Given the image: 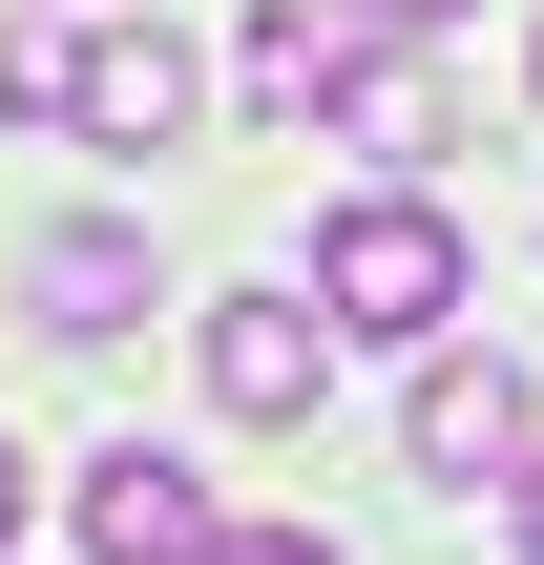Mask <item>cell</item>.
Wrapping results in <instances>:
<instances>
[{"label": "cell", "instance_id": "3", "mask_svg": "<svg viewBox=\"0 0 544 565\" xmlns=\"http://www.w3.org/2000/svg\"><path fill=\"white\" fill-rule=\"evenodd\" d=\"M398 440H419V482H524L544 461V377L524 356H419V419Z\"/></svg>", "mask_w": 544, "mask_h": 565}, {"label": "cell", "instance_id": "11", "mask_svg": "<svg viewBox=\"0 0 544 565\" xmlns=\"http://www.w3.org/2000/svg\"><path fill=\"white\" fill-rule=\"evenodd\" d=\"M356 21H461V0H356Z\"/></svg>", "mask_w": 544, "mask_h": 565}, {"label": "cell", "instance_id": "8", "mask_svg": "<svg viewBox=\"0 0 544 565\" xmlns=\"http://www.w3.org/2000/svg\"><path fill=\"white\" fill-rule=\"evenodd\" d=\"M335 63H356V21H335V0H252V42H231V84H252L273 126H314V105H335Z\"/></svg>", "mask_w": 544, "mask_h": 565}, {"label": "cell", "instance_id": "2", "mask_svg": "<svg viewBox=\"0 0 544 565\" xmlns=\"http://www.w3.org/2000/svg\"><path fill=\"white\" fill-rule=\"evenodd\" d=\"M189 105H210V63H189L168 21H84V42H63V126H84V147H189Z\"/></svg>", "mask_w": 544, "mask_h": 565}, {"label": "cell", "instance_id": "4", "mask_svg": "<svg viewBox=\"0 0 544 565\" xmlns=\"http://www.w3.org/2000/svg\"><path fill=\"white\" fill-rule=\"evenodd\" d=\"M210 524H231V503H210L168 440H105V461H84V565H210Z\"/></svg>", "mask_w": 544, "mask_h": 565}, {"label": "cell", "instance_id": "14", "mask_svg": "<svg viewBox=\"0 0 544 565\" xmlns=\"http://www.w3.org/2000/svg\"><path fill=\"white\" fill-rule=\"evenodd\" d=\"M524 84H544V42H524Z\"/></svg>", "mask_w": 544, "mask_h": 565}, {"label": "cell", "instance_id": "6", "mask_svg": "<svg viewBox=\"0 0 544 565\" xmlns=\"http://www.w3.org/2000/svg\"><path fill=\"white\" fill-rule=\"evenodd\" d=\"M335 147H377V168H440V147H461L440 63H419V42H356V63H335Z\"/></svg>", "mask_w": 544, "mask_h": 565}, {"label": "cell", "instance_id": "7", "mask_svg": "<svg viewBox=\"0 0 544 565\" xmlns=\"http://www.w3.org/2000/svg\"><path fill=\"white\" fill-rule=\"evenodd\" d=\"M21 315H42V335H126V315H147V231H42V252H21Z\"/></svg>", "mask_w": 544, "mask_h": 565}, {"label": "cell", "instance_id": "10", "mask_svg": "<svg viewBox=\"0 0 544 565\" xmlns=\"http://www.w3.org/2000/svg\"><path fill=\"white\" fill-rule=\"evenodd\" d=\"M210 565H335L314 524H210Z\"/></svg>", "mask_w": 544, "mask_h": 565}, {"label": "cell", "instance_id": "13", "mask_svg": "<svg viewBox=\"0 0 544 565\" xmlns=\"http://www.w3.org/2000/svg\"><path fill=\"white\" fill-rule=\"evenodd\" d=\"M524 565H544V461H524Z\"/></svg>", "mask_w": 544, "mask_h": 565}, {"label": "cell", "instance_id": "9", "mask_svg": "<svg viewBox=\"0 0 544 565\" xmlns=\"http://www.w3.org/2000/svg\"><path fill=\"white\" fill-rule=\"evenodd\" d=\"M63 42H84V21H0V105H21V126H63Z\"/></svg>", "mask_w": 544, "mask_h": 565}, {"label": "cell", "instance_id": "1", "mask_svg": "<svg viewBox=\"0 0 544 565\" xmlns=\"http://www.w3.org/2000/svg\"><path fill=\"white\" fill-rule=\"evenodd\" d=\"M314 315H335V335H398V356H419V335H461V231H440L419 189L335 210V231H314Z\"/></svg>", "mask_w": 544, "mask_h": 565}, {"label": "cell", "instance_id": "5", "mask_svg": "<svg viewBox=\"0 0 544 565\" xmlns=\"http://www.w3.org/2000/svg\"><path fill=\"white\" fill-rule=\"evenodd\" d=\"M314 377H335V315L314 294H210V398L231 419H314Z\"/></svg>", "mask_w": 544, "mask_h": 565}, {"label": "cell", "instance_id": "12", "mask_svg": "<svg viewBox=\"0 0 544 565\" xmlns=\"http://www.w3.org/2000/svg\"><path fill=\"white\" fill-rule=\"evenodd\" d=\"M0 545H21V440H0Z\"/></svg>", "mask_w": 544, "mask_h": 565}]
</instances>
